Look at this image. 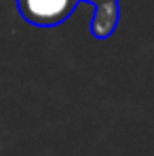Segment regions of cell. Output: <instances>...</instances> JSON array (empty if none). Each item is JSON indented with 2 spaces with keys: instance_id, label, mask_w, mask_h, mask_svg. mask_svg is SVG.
Wrapping results in <instances>:
<instances>
[{
  "instance_id": "obj_1",
  "label": "cell",
  "mask_w": 154,
  "mask_h": 156,
  "mask_svg": "<svg viewBox=\"0 0 154 156\" xmlns=\"http://www.w3.org/2000/svg\"><path fill=\"white\" fill-rule=\"evenodd\" d=\"M80 0H17V9L27 23L38 27L61 26L76 11Z\"/></svg>"
},
{
  "instance_id": "obj_2",
  "label": "cell",
  "mask_w": 154,
  "mask_h": 156,
  "mask_svg": "<svg viewBox=\"0 0 154 156\" xmlns=\"http://www.w3.org/2000/svg\"><path fill=\"white\" fill-rule=\"evenodd\" d=\"M93 9H95V13L91 19V34L97 40H108L118 26L120 6H118V2H103V4H95Z\"/></svg>"
},
{
  "instance_id": "obj_3",
  "label": "cell",
  "mask_w": 154,
  "mask_h": 156,
  "mask_svg": "<svg viewBox=\"0 0 154 156\" xmlns=\"http://www.w3.org/2000/svg\"><path fill=\"white\" fill-rule=\"evenodd\" d=\"M80 2H89V4H103V2H120V0H80Z\"/></svg>"
}]
</instances>
